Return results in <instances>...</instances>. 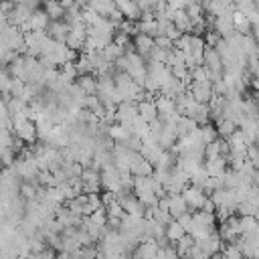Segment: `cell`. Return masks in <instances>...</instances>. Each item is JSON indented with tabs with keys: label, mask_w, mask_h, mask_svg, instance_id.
Masks as SVG:
<instances>
[{
	"label": "cell",
	"mask_w": 259,
	"mask_h": 259,
	"mask_svg": "<svg viewBox=\"0 0 259 259\" xmlns=\"http://www.w3.org/2000/svg\"><path fill=\"white\" fill-rule=\"evenodd\" d=\"M12 134H14V138H18L20 142H24L28 146L36 144V125L32 121H28L24 115L12 119Z\"/></svg>",
	"instance_id": "cell-1"
},
{
	"label": "cell",
	"mask_w": 259,
	"mask_h": 259,
	"mask_svg": "<svg viewBox=\"0 0 259 259\" xmlns=\"http://www.w3.org/2000/svg\"><path fill=\"white\" fill-rule=\"evenodd\" d=\"M136 117H138V105H136V103H132V101H123V103L117 105L115 121H117L121 127H125V130L132 132V123H134Z\"/></svg>",
	"instance_id": "cell-2"
},
{
	"label": "cell",
	"mask_w": 259,
	"mask_h": 259,
	"mask_svg": "<svg viewBox=\"0 0 259 259\" xmlns=\"http://www.w3.org/2000/svg\"><path fill=\"white\" fill-rule=\"evenodd\" d=\"M186 91L194 97L196 103H202V105H208L210 97H212V83L210 81H204V83H190L186 87Z\"/></svg>",
	"instance_id": "cell-3"
},
{
	"label": "cell",
	"mask_w": 259,
	"mask_h": 259,
	"mask_svg": "<svg viewBox=\"0 0 259 259\" xmlns=\"http://www.w3.org/2000/svg\"><path fill=\"white\" fill-rule=\"evenodd\" d=\"M182 198H184V202H186V208L196 212V210L202 208V204H204V200H206V194H204L200 188H196V186H188V188H184Z\"/></svg>",
	"instance_id": "cell-4"
},
{
	"label": "cell",
	"mask_w": 259,
	"mask_h": 259,
	"mask_svg": "<svg viewBox=\"0 0 259 259\" xmlns=\"http://www.w3.org/2000/svg\"><path fill=\"white\" fill-rule=\"evenodd\" d=\"M55 221L63 227V229H69V227H73V229H79L81 227V223H83V217H79V214H73L67 206H59L57 210H55Z\"/></svg>",
	"instance_id": "cell-5"
},
{
	"label": "cell",
	"mask_w": 259,
	"mask_h": 259,
	"mask_svg": "<svg viewBox=\"0 0 259 259\" xmlns=\"http://www.w3.org/2000/svg\"><path fill=\"white\" fill-rule=\"evenodd\" d=\"M30 14H32V12H30L22 2H18V4H14V8L6 14V18H8V24H10V26L20 28L22 24H26V22H28Z\"/></svg>",
	"instance_id": "cell-6"
},
{
	"label": "cell",
	"mask_w": 259,
	"mask_h": 259,
	"mask_svg": "<svg viewBox=\"0 0 259 259\" xmlns=\"http://www.w3.org/2000/svg\"><path fill=\"white\" fill-rule=\"evenodd\" d=\"M154 103H156V109H158V119H160V121H164V119H168L170 115L178 113V111H176V103H174L172 99H168V97L160 95V93L154 97Z\"/></svg>",
	"instance_id": "cell-7"
},
{
	"label": "cell",
	"mask_w": 259,
	"mask_h": 259,
	"mask_svg": "<svg viewBox=\"0 0 259 259\" xmlns=\"http://www.w3.org/2000/svg\"><path fill=\"white\" fill-rule=\"evenodd\" d=\"M67 34H69V24H67L65 20H51V22H49V28H47V36H49V38H53V40L65 45Z\"/></svg>",
	"instance_id": "cell-8"
},
{
	"label": "cell",
	"mask_w": 259,
	"mask_h": 259,
	"mask_svg": "<svg viewBox=\"0 0 259 259\" xmlns=\"http://www.w3.org/2000/svg\"><path fill=\"white\" fill-rule=\"evenodd\" d=\"M87 8H91V10H93L97 16H101V18H111V16L117 12L115 2H111V0H95V2H89Z\"/></svg>",
	"instance_id": "cell-9"
},
{
	"label": "cell",
	"mask_w": 259,
	"mask_h": 259,
	"mask_svg": "<svg viewBox=\"0 0 259 259\" xmlns=\"http://www.w3.org/2000/svg\"><path fill=\"white\" fill-rule=\"evenodd\" d=\"M196 245L204 251V255H206V257H212L214 253H221V249H223V241L219 239V235H217V233H210L206 239L198 241Z\"/></svg>",
	"instance_id": "cell-10"
},
{
	"label": "cell",
	"mask_w": 259,
	"mask_h": 259,
	"mask_svg": "<svg viewBox=\"0 0 259 259\" xmlns=\"http://www.w3.org/2000/svg\"><path fill=\"white\" fill-rule=\"evenodd\" d=\"M115 6H117V10L121 12V16H123V20H130V22H136L140 16H142V12H140V8H138V4L136 2H127V0H119V2H115Z\"/></svg>",
	"instance_id": "cell-11"
},
{
	"label": "cell",
	"mask_w": 259,
	"mask_h": 259,
	"mask_svg": "<svg viewBox=\"0 0 259 259\" xmlns=\"http://www.w3.org/2000/svg\"><path fill=\"white\" fill-rule=\"evenodd\" d=\"M132 42H134V51H136V53L146 61V59H148V55H150V51L154 49V38H150V36H146V34H142V32H140V34H136V36H134V40H132Z\"/></svg>",
	"instance_id": "cell-12"
},
{
	"label": "cell",
	"mask_w": 259,
	"mask_h": 259,
	"mask_svg": "<svg viewBox=\"0 0 259 259\" xmlns=\"http://www.w3.org/2000/svg\"><path fill=\"white\" fill-rule=\"evenodd\" d=\"M136 105H138V115H140L146 123L158 119V109H156L154 99H144V101H140V103H136Z\"/></svg>",
	"instance_id": "cell-13"
},
{
	"label": "cell",
	"mask_w": 259,
	"mask_h": 259,
	"mask_svg": "<svg viewBox=\"0 0 259 259\" xmlns=\"http://www.w3.org/2000/svg\"><path fill=\"white\" fill-rule=\"evenodd\" d=\"M184 212H188V208H186L182 194H168V214L172 219H178Z\"/></svg>",
	"instance_id": "cell-14"
},
{
	"label": "cell",
	"mask_w": 259,
	"mask_h": 259,
	"mask_svg": "<svg viewBox=\"0 0 259 259\" xmlns=\"http://www.w3.org/2000/svg\"><path fill=\"white\" fill-rule=\"evenodd\" d=\"M221 38H229L233 32H235V28H233V20L231 18H214L212 20V26H210Z\"/></svg>",
	"instance_id": "cell-15"
},
{
	"label": "cell",
	"mask_w": 259,
	"mask_h": 259,
	"mask_svg": "<svg viewBox=\"0 0 259 259\" xmlns=\"http://www.w3.org/2000/svg\"><path fill=\"white\" fill-rule=\"evenodd\" d=\"M225 142L229 144L231 154H247V144H245V140H243L241 130H235V132H233Z\"/></svg>",
	"instance_id": "cell-16"
},
{
	"label": "cell",
	"mask_w": 259,
	"mask_h": 259,
	"mask_svg": "<svg viewBox=\"0 0 259 259\" xmlns=\"http://www.w3.org/2000/svg\"><path fill=\"white\" fill-rule=\"evenodd\" d=\"M196 130H198V123H196L194 119H190V117H186V115H180V117H178V121H176V136H178V138L190 136V134L196 132Z\"/></svg>",
	"instance_id": "cell-17"
},
{
	"label": "cell",
	"mask_w": 259,
	"mask_h": 259,
	"mask_svg": "<svg viewBox=\"0 0 259 259\" xmlns=\"http://www.w3.org/2000/svg\"><path fill=\"white\" fill-rule=\"evenodd\" d=\"M184 235H186L184 229H182L176 221H170V223L164 227V237H166V241H168L170 245H176Z\"/></svg>",
	"instance_id": "cell-18"
},
{
	"label": "cell",
	"mask_w": 259,
	"mask_h": 259,
	"mask_svg": "<svg viewBox=\"0 0 259 259\" xmlns=\"http://www.w3.org/2000/svg\"><path fill=\"white\" fill-rule=\"evenodd\" d=\"M233 28H235V32H239V34H243V36H247V34H251L253 32V26L249 24V20H247V16H243L241 12H233Z\"/></svg>",
	"instance_id": "cell-19"
},
{
	"label": "cell",
	"mask_w": 259,
	"mask_h": 259,
	"mask_svg": "<svg viewBox=\"0 0 259 259\" xmlns=\"http://www.w3.org/2000/svg\"><path fill=\"white\" fill-rule=\"evenodd\" d=\"M42 10L47 12L49 20H63L65 16V8L61 6V2H55V0H47L42 4Z\"/></svg>",
	"instance_id": "cell-20"
},
{
	"label": "cell",
	"mask_w": 259,
	"mask_h": 259,
	"mask_svg": "<svg viewBox=\"0 0 259 259\" xmlns=\"http://www.w3.org/2000/svg\"><path fill=\"white\" fill-rule=\"evenodd\" d=\"M77 85L85 95H95L97 93V77L95 75H81L77 77Z\"/></svg>",
	"instance_id": "cell-21"
},
{
	"label": "cell",
	"mask_w": 259,
	"mask_h": 259,
	"mask_svg": "<svg viewBox=\"0 0 259 259\" xmlns=\"http://www.w3.org/2000/svg\"><path fill=\"white\" fill-rule=\"evenodd\" d=\"M204 170H206V174L208 176H212V178H217V176H221L225 170H227V160L225 158H217V160H206L204 164Z\"/></svg>",
	"instance_id": "cell-22"
},
{
	"label": "cell",
	"mask_w": 259,
	"mask_h": 259,
	"mask_svg": "<svg viewBox=\"0 0 259 259\" xmlns=\"http://www.w3.org/2000/svg\"><path fill=\"white\" fill-rule=\"evenodd\" d=\"M75 69H77V75H93V65L89 61V57L85 53H79L77 61H75Z\"/></svg>",
	"instance_id": "cell-23"
},
{
	"label": "cell",
	"mask_w": 259,
	"mask_h": 259,
	"mask_svg": "<svg viewBox=\"0 0 259 259\" xmlns=\"http://www.w3.org/2000/svg\"><path fill=\"white\" fill-rule=\"evenodd\" d=\"M198 132H200V140H202L204 146H208V144H212L214 140H219V134H217V127H214L212 121L206 123V125H200Z\"/></svg>",
	"instance_id": "cell-24"
},
{
	"label": "cell",
	"mask_w": 259,
	"mask_h": 259,
	"mask_svg": "<svg viewBox=\"0 0 259 259\" xmlns=\"http://www.w3.org/2000/svg\"><path fill=\"white\" fill-rule=\"evenodd\" d=\"M192 247H194V239H192L190 235H184V237L174 245V249H176V253H178V257H180V259H186Z\"/></svg>",
	"instance_id": "cell-25"
},
{
	"label": "cell",
	"mask_w": 259,
	"mask_h": 259,
	"mask_svg": "<svg viewBox=\"0 0 259 259\" xmlns=\"http://www.w3.org/2000/svg\"><path fill=\"white\" fill-rule=\"evenodd\" d=\"M85 204H87V196H85V194H79V196H75L73 200H67V202H65V206H67L73 214H79V217H83Z\"/></svg>",
	"instance_id": "cell-26"
},
{
	"label": "cell",
	"mask_w": 259,
	"mask_h": 259,
	"mask_svg": "<svg viewBox=\"0 0 259 259\" xmlns=\"http://www.w3.org/2000/svg\"><path fill=\"white\" fill-rule=\"evenodd\" d=\"M101 55H103V59H105L107 63H115V61L123 55V49H121V47H117V45L111 40V42L101 51Z\"/></svg>",
	"instance_id": "cell-27"
},
{
	"label": "cell",
	"mask_w": 259,
	"mask_h": 259,
	"mask_svg": "<svg viewBox=\"0 0 259 259\" xmlns=\"http://www.w3.org/2000/svg\"><path fill=\"white\" fill-rule=\"evenodd\" d=\"M214 127H217V134H219L221 140H227V138L237 130V125H235L233 121H229V119H221L219 123H214Z\"/></svg>",
	"instance_id": "cell-28"
},
{
	"label": "cell",
	"mask_w": 259,
	"mask_h": 259,
	"mask_svg": "<svg viewBox=\"0 0 259 259\" xmlns=\"http://www.w3.org/2000/svg\"><path fill=\"white\" fill-rule=\"evenodd\" d=\"M36 188H38V182H22L20 184V198L36 200Z\"/></svg>",
	"instance_id": "cell-29"
},
{
	"label": "cell",
	"mask_w": 259,
	"mask_h": 259,
	"mask_svg": "<svg viewBox=\"0 0 259 259\" xmlns=\"http://www.w3.org/2000/svg\"><path fill=\"white\" fill-rule=\"evenodd\" d=\"M255 227H259V223H257L255 217H239V235H247Z\"/></svg>",
	"instance_id": "cell-30"
},
{
	"label": "cell",
	"mask_w": 259,
	"mask_h": 259,
	"mask_svg": "<svg viewBox=\"0 0 259 259\" xmlns=\"http://www.w3.org/2000/svg\"><path fill=\"white\" fill-rule=\"evenodd\" d=\"M217 158H223V156H221V138L214 140L212 144L204 146V162H206V160H217Z\"/></svg>",
	"instance_id": "cell-31"
},
{
	"label": "cell",
	"mask_w": 259,
	"mask_h": 259,
	"mask_svg": "<svg viewBox=\"0 0 259 259\" xmlns=\"http://www.w3.org/2000/svg\"><path fill=\"white\" fill-rule=\"evenodd\" d=\"M154 259H180V257H178L174 245H166V247H160L158 249V253H156Z\"/></svg>",
	"instance_id": "cell-32"
},
{
	"label": "cell",
	"mask_w": 259,
	"mask_h": 259,
	"mask_svg": "<svg viewBox=\"0 0 259 259\" xmlns=\"http://www.w3.org/2000/svg\"><path fill=\"white\" fill-rule=\"evenodd\" d=\"M81 182H83V184H99V172H95V170H91V168H83Z\"/></svg>",
	"instance_id": "cell-33"
},
{
	"label": "cell",
	"mask_w": 259,
	"mask_h": 259,
	"mask_svg": "<svg viewBox=\"0 0 259 259\" xmlns=\"http://www.w3.org/2000/svg\"><path fill=\"white\" fill-rule=\"evenodd\" d=\"M14 134L12 130H0V148H10L12 150V144H14Z\"/></svg>",
	"instance_id": "cell-34"
},
{
	"label": "cell",
	"mask_w": 259,
	"mask_h": 259,
	"mask_svg": "<svg viewBox=\"0 0 259 259\" xmlns=\"http://www.w3.org/2000/svg\"><path fill=\"white\" fill-rule=\"evenodd\" d=\"M233 6H235V10H237V12H241L243 16H247L249 12H253V10H255V2H249V0H239V2H235Z\"/></svg>",
	"instance_id": "cell-35"
},
{
	"label": "cell",
	"mask_w": 259,
	"mask_h": 259,
	"mask_svg": "<svg viewBox=\"0 0 259 259\" xmlns=\"http://www.w3.org/2000/svg\"><path fill=\"white\" fill-rule=\"evenodd\" d=\"M89 219H91V223H95V225H97V227H101V229H105V225H107V212H105V208L95 210Z\"/></svg>",
	"instance_id": "cell-36"
},
{
	"label": "cell",
	"mask_w": 259,
	"mask_h": 259,
	"mask_svg": "<svg viewBox=\"0 0 259 259\" xmlns=\"http://www.w3.org/2000/svg\"><path fill=\"white\" fill-rule=\"evenodd\" d=\"M247 160L255 166V170H259V146L257 144L247 146Z\"/></svg>",
	"instance_id": "cell-37"
},
{
	"label": "cell",
	"mask_w": 259,
	"mask_h": 259,
	"mask_svg": "<svg viewBox=\"0 0 259 259\" xmlns=\"http://www.w3.org/2000/svg\"><path fill=\"white\" fill-rule=\"evenodd\" d=\"M105 212H107V217H109V219H119V221H121V219H123V214H125V212H123V208H121V204H119L117 200H115L111 206H107V208H105Z\"/></svg>",
	"instance_id": "cell-38"
},
{
	"label": "cell",
	"mask_w": 259,
	"mask_h": 259,
	"mask_svg": "<svg viewBox=\"0 0 259 259\" xmlns=\"http://www.w3.org/2000/svg\"><path fill=\"white\" fill-rule=\"evenodd\" d=\"M77 241H79L81 247H93V245H95L93 237H91L87 231H83V229H77Z\"/></svg>",
	"instance_id": "cell-39"
},
{
	"label": "cell",
	"mask_w": 259,
	"mask_h": 259,
	"mask_svg": "<svg viewBox=\"0 0 259 259\" xmlns=\"http://www.w3.org/2000/svg\"><path fill=\"white\" fill-rule=\"evenodd\" d=\"M221 253H223L225 259H245V257L239 253V249H237L235 245H225V247L221 249Z\"/></svg>",
	"instance_id": "cell-40"
},
{
	"label": "cell",
	"mask_w": 259,
	"mask_h": 259,
	"mask_svg": "<svg viewBox=\"0 0 259 259\" xmlns=\"http://www.w3.org/2000/svg\"><path fill=\"white\" fill-rule=\"evenodd\" d=\"M202 40H204V45L206 47H210V49H214L217 45H219V40H221V36L212 30V28H208L206 32H204V36H202Z\"/></svg>",
	"instance_id": "cell-41"
},
{
	"label": "cell",
	"mask_w": 259,
	"mask_h": 259,
	"mask_svg": "<svg viewBox=\"0 0 259 259\" xmlns=\"http://www.w3.org/2000/svg\"><path fill=\"white\" fill-rule=\"evenodd\" d=\"M182 229H184V233L188 235L190 233V227H192V212H184V214H180L178 219H174Z\"/></svg>",
	"instance_id": "cell-42"
},
{
	"label": "cell",
	"mask_w": 259,
	"mask_h": 259,
	"mask_svg": "<svg viewBox=\"0 0 259 259\" xmlns=\"http://www.w3.org/2000/svg\"><path fill=\"white\" fill-rule=\"evenodd\" d=\"M154 47H158L162 51H172L174 49V42L170 38H166V36H158V38H154Z\"/></svg>",
	"instance_id": "cell-43"
},
{
	"label": "cell",
	"mask_w": 259,
	"mask_h": 259,
	"mask_svg": "<svg viewBox=\"0 0 259 259\" xmlns=\"http://www.w3.org/2000/svg\"><path fill=\"white\" fill-rule=\"evenodd\" d=\"M136 4H138V8H140V12H142V14H148V12H154V4H156V2L140 0V2H136Z\"/></svg>",
	"instance_id": "cell-44"
},
{
	"label": "cell",
	"mask_w": 259,
	"mask_h": 259,
	"mask_svg": "<svg viewBox=\"0 0 259 259\" xmlns=\"http://www.w3.org/2000/svg\"><path fill=\"white\" fill-rule=\"evenodd\" d=\"M115 200H117V196H115L113 192H103V194H101V204H103V208L111 206Z\"/></svg>",
	"instance_id": "cell-45"
},
{
	"label": "cell",
	"mask_w": 259,
	"mask_h": 259,
	"mask_svg": "<svg viewBox=\"0 0 259 259\" xmlns=\"http://www.w3.org/2000/svg\"><path fill=\"white\" fill-rule=\"evenodd\" d=\"M200 210H202V212H208V214H214V212H217V206H214V202L206 196V200H204V204H202Z\"/></svg>",
	"instance_id": "cell-46"
},
{
	"label": "cell",
	"mask_w": 259,
	"mask_h": 259,
	"mask_svg": "<svg viewBox=\"0 0 259 259\" xmlns=\"http://www.w3.org/2000/svg\"><path fill=\"white\" fill-rule=\"evenodd\" d=\"M253 186H255V188L259 190V170H257V172L253 174Z\"/></svg>",
	"instance_id": "cell-47"
},
{
	"label": "cell",
	"mask_w": 259,
	"mask_h": 259,
	"mask_svg": "<svg viewBox=\"0 0 259 259\" xmlns=\"http://www.w3.org/2000/svg\"><path fill=\"white\" fill-rule=\"evenodd\" d=\"M55 259H73V257H71L69 253H57V257H55Z\"/></svg>",
	"instance_id": "cell-48"
},
{
	"label": "cell",
	"mask_w": 259,
	"mask_h": 259,
	"mask_svg": "<svg viewBox=\"0 0 259 259\" xmlns=\"http://www.w3.org/2000/svg\"><path fill=\"white\" fill-rule=\"evenodd\" d=\"M208 259H225V257H223V253H214V255L208 257Z\"/></svg>",
	"instance_id": "cell-49"
},
{
	"label": "cell",
	"mask_w": 259,
	"mask_h": 259,
	"mask_svg": "<svg viewBox=\"0 0 259 259\" xmlns=\"http://www.w3.org/2000/svg\"><path fill=\"white\" fill-rule=\"evenodd\" d=\"M255 40H257V45H259V38H255Z\"/></svg>",
	"instance_id": "cell-50"
},
{
	"label": "cell",
	"mask_w": 259,
	"mask_h": 259,
	"mask_svg": "<svg viewBox=\"0 0 259 259\" xmlns=\"http://www.w3.org/2000/svg\"><path fill=\"white\" fill-rule=\"evenodd\" d=\"M0 202H2V198H0Z\"/></svg>",
	"instance_id": "cell-51"
}]
</instances>
